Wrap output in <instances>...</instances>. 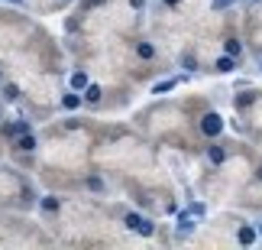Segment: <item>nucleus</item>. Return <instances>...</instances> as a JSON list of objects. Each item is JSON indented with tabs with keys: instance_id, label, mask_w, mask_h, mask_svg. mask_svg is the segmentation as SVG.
I'll return each instance as SVG.
<instances>
[{
	"instance_id": "f257e3e1",
	"label": "nucleus",
	"mask_w": 262,
	"mask_h": 250,
	"mask_svg": "<svg viewBox=\"0 0 262 250\" xmlns=\"http://www.w3.org/2000/svg\"><path fill=\"white\" fill-rule=\"evenodd\" d=\"M198 130H201V137H207V140H217L220 133H224V117H220V114H214V111H207V114L198 121Z\"/></svg>"
},
{
	"instance_id": "f03ea898",
	"label": "nucleus",
	"mask_w": 262,
	"mask_h": 250,
	"mask_svg": "<svg viewBox=\"0 0 262 250\" xmlns=\"http://www.w3.org/2000/svg\"><path fill=\"white\" fill-rule=\"evenodd\" d=\"M123 221H126V227H129V231H136V234H143V237H149V234H156V224L149 221V218H143V215H136V211H129V215H123Z\"/></svg>"
},
{
	"instance_id": "7ed1b4c3",
	"label": "nucleus",
	"mask_w": 262,
	"mask_h": 250,
	"mask_svg": "<svg viewBox=\"0 0 262 250\" xmlns=\"http://www.w3.org/2000/svg\"><path fill=\"white\" fill-rule=\"evenodd\" d=\"M207 159H210V166H224L227 163V146L224 143H210L207 146Z\"/></svg>"
},
{
	"instance_id": "20e7f679",
	"label": "nucleus",
	"mask_w": 262,
	"mask_h": 250,
	"mask_svg": "<svg viewBox=\"0 0 262 250\" xmlns=\"http://www.w3.org/2000/svg\"><path fill=\"white\" fill-rule=\"evenodd\" d=\"M136 55L146 59V62H152V59H156V46L149 43V39H139V43H136Z\"/></svg>"
},
{
	"instance_id": "39448f33",
	"label": "nucleus",
	"mask_w": 262,
	"mask_h": 250,
	"mask_svg": "<svg viewBox=\"0 0 262 250\" xmlns=\"http://www.w3.org/2000/svg\"><path fill=\"white\" fill-rule=\"evenodd\" d=\"M224 52H227V55H233V59L243 55V46H239V39H236V36H227V39H224Z\"/></svg>"
},
{
	"instance_id": "423d86ee",
	"label": "nucleus",
	"mask_w": 262,
	"mask_h": 250,
	"mask_svg": "<svg viewBox=\"0 0 262 250\" xmlns=\"http://www.w3.org/2000/svg\"><path fill=\"white\" fill-rule=\"evenodd\" d=\"M214 68H217V72H233V68H236V59L233 55H220L217 62H214Z\"/></svg>"
},
{
	"instance_id": "0eeeda50",
	"label": "nucleus",
	"mask_w": 262,
	"mask_h": 250,
	"mask_svg": "<svg viewBox=\"0 0 262 250\" xmlns=\"http://www.w3.org/2000/svg\"><path fill=\"white\" fill-rule=\"evenodd\" d=\"M84 101H88L91 107L100 104V85H91V88H88V91H84Z\"/></svg>"
},
{
	"instance_id": "6e6552de",
	"label": "nucleus",
	"mask_w": 262,
	"mask_h": 250,
	"mask_svg": "<svg viewBox=\"0 0 262 250\" xmlns=\"http://www.w3.org/2000/svg\"><path fill=\"white\" fill-rule=\"evenodd\" d=\"M239 244H253L256 241V231H253V227H249V224H243V227H239Z\"/></svg>"
},
{
	"instance_id": "1a4fd4ad",
	"label": "nucleus",
	"mask_w": 262,
	"mask_h": 250,
	"mask_svg": "<svg viewBox=\"0 0 262 250\" xmlns=\"http://www.w3.org/2000/svg\"><path fill=\"white\" fill-rule=\"evenodd\" d=\"M4 101H19V88L16 85H4Z\"/></svg>"
},
{
	"instance_id": "9d476101",
	"label": "nucleus",
	"mask_w": 262,
	"mask_h": 250,
	"mask_svg": "<svg viewBox=\"0 0 262 250\" xmlns=\"http://www.w3.org/2000/svg\"><path fill=\"white\" fill-rule=\"evenodd\" d=\"M162 4H168V7H178V0H162Z\"/></svg>"
},
{
	"instance_id": "9b49d317",
	"label": "nucleus",
	"mask_w": 262,
	"mask_h": 250,
	"mask_svg": "<svg viewBox=\"0 0 262 250\" xmlns=\"http://www.w3.org/2000/svg\"><path fill=\"white\" fill-rule=\"evenodd\" d=\"M0 121H4V107H0Z\"/></svg>"
},
{
	"instance_id": "f8f14e48",
	"label": "nucleus",
	"mask_w": 262,
	"mask_h": 250,
	"mask_svg": "<svg viewBox=\"0 0 262 250\" xmlns=\"http://www.w3.org/2000/svg\"><path fill=\"white\" fill-rule=\"evenodd\" d=\"M13 4H23V0H13Z\"/></svg>"
},
{
	"instance_id": "ddd939ff",
	"label": "nucleus",
	"mask_w": 262,
	"mask_h": 250,
	"mask_svg": "<svg viewBox=\"0 0 262 250\" xmlns=\"http://www.w3.org/2000/svg\"><path fill=\"white\" fill-rule=\"evenodd\" d=\"M259 231H262V227H259Z\"/></svg>"
}]
</instances>
